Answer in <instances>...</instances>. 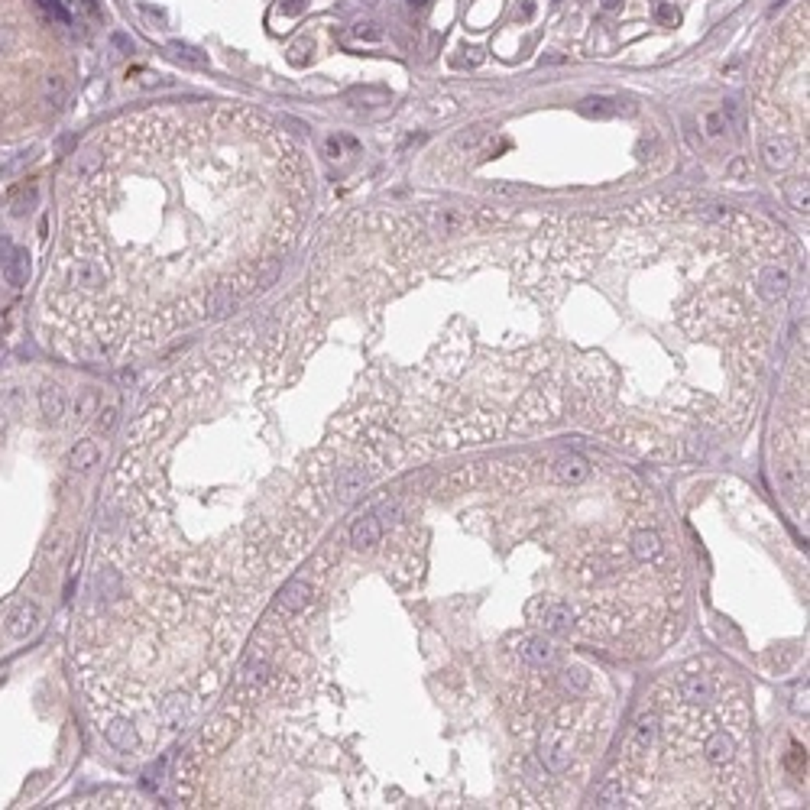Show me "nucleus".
<instances>
[{
    "instance_id": "f257e3e1",
    "label": "nucleus",
    "mask_w": 810,
    "mask_h": 810,
    "mask_svg": "<svg viewBox=\"0 0 810 810\" xmlns=\"http://www.w3.org/2000/svg\"><path fill=\"white\" fill-rule=\"evenodd\" d=\"M655 736H658V717L655 713H642L635 719L632 733H629V743H625V762L629 765H642L649 759L651 745H655Z\"/></svg>"
},
{
    "instance_id": "f03ea898",
    "label": "nucleus",
    "mask_w": 810,
    "mask_h": 810,
    "mask_svg": "<svg viewBox=\"0 0 810 810\" xmlns=\"http://www.w3.org/2000/svg\"><path fill=\"white\" fill-rule=\"evenodd\" d=\"M370 477H373V467L370 464H347L338 470L334 483H331V493L340 499V503H354L366 486H370Z\"/></svg>"
},
{
    "instance_id": "7ed1b4c3",
    "label": "nucleus",
    "mask_w": 810,
    "mask_h": 810,
    "mask_svg": "<svg viewBox=\"0 0 810 810\" xmlns=\"http://www.w3.org/2000/svg\"><path fill=\"white\" fill-rule=\"evenodd\" d=\"M312 597H314V583L308 577H292L276 597V616H286V619L298 616L312 603Z\"/></svg>"
},
{
    "instance_id": "20e7f679",
    "label": "nucleus",
    "mask_w": 810,
    "mask_h": 810,
    "mask_svg": "<svg viewBox=\"0 0 810 810\" xmlns=\"http://www.w3.org/2000/svg\"><path fill=\"white\" fill-rule=\"evenodd\" d=\"M529 616L538 619V625H545L548 632H564L574 625V609L561 599H535L529 606Z\"/></svg>"
},
{
    "instance_id": "39448f33",
    "label": "nucleus",
    "mask_w": 810,
    "mask_h": 810,
    "mask_svg": "<svg viewBox=\"0 0 810 810\" xmlns=\"http://www.w3.org/2000/svg\"><path fill=\"white\" fill-rule=\"evenodd\" d=\"M39 623H43V613H39V606L36 603H29V599H23V603H17V606L7 613V619H4V629H7L10 639H29V635L39 629Z\"/></svg>"
},
{
    "instance_id": "423d86ee",
    "label": "nucleus",
    "mask_w": 810,
    "mask_h": 810,
    "mask_svg": "<svg viewBox=\"0 0 810 810\" xmlns=\"http://www.w3.org/2000/svg\"><path fill=\"white\" fill-rule=\"evenodd\" d=\"M26 260H29L26 250H17L10 237H0V270H4L7 286H23L26 282V270H29Z\"/></svg>"
},
{
    "instance_id": "0eeeda50",
    "label": "nucleus",
    "mask_w": 810,
    "mask_h": 810,
    "mask_svg": "<svg viewBox=\"0 0 810 810\" xmlns=\"http://www.w3.org/2000/svg\"><path fill=\"white\" fill-rule=\"evenodd\" d=\"M383 538V519L376 512H366L360 515L354 525H350V545H354L357 551H370L376 548Z\"/></svg>"
},
{
    "instance_id": "6e6552de",
    "label": "nucleus",
    "mask_w": 810,
    "mask_h": 810,
    "mask_svg": "<svg viewBox=\"0 0 810 810\" xmlns=\"http://www.w3.org/2000/svg\"><path fill=\"white\" fill-rule=\"evenodd\" d=\"M684 703H693V707H703L717 697V681L710 675H687L681 677V687H677Z\"/></svg>"
},
{
    "instance_id": "1a4fd4ad",
    "label": "nucleus",
    "mask_w": 810,
    "mask_h": 810,
    "mask_svg": "<svg viewBox=\"0 0 810 810\" xmlns=\"http://www.w3.org/2000/svg\"><path fill=\"white\" fill-rule=\"evenodd\" d=\"M490 467V477L503 486V490H522L525 486V470H529V460L525 457H512V460H503V464H486Z\"/></svg>"
},
{
    "instance_id": "9d476101",
    "label": "nucleus",
    "mask_w": 810,
    "mask_h": 810,
    "mask_svg": "<svg viewBox=\"0 0 810 810\" xmlns=\"http://www.w3.org/2000/svg\"><path fill=\"white\" fill-rule=\"evenodd\" d=\"M703 755H707V762H713V765H733L736 759V743H733V736L726 733V729H713V733H707V739H703Z\"/></svg>"
},
{
    "instance_id": "9b49d317",
    "label": "nucleus",
    "mask_w": 810,
    "mask_h": 810,
    "mask_svg": "<svg viewBox=\"0 0 810 810\" xmlns=\"http://www.w3.org/2000/svg\"><path fill=\"white\" fill-rule=\"evenodd\" d=\"M551 477L561 480V483L577 486V483H583L587 477H590V464H587L580 454H561L555 464H551Z\"/></svg>"
},
{
    "instance_id": "f8f14e48",
    "label": "nucleus",
    "mask_w": 810,
    "mask_h": 810,
    "mask_svg": "<svg viewBox=\"0 0 810 810\" xmlns=\"http://www.w3.org/2000/svg\"><path fill=\"white\" fill-rule=\"evenodd\" d=\"M36 405H39V415L46 422H59L65 415V389L59 383H43L36 392Z\"/></svg>"
},
{
    "instance_id": "ddd939ff",
    "label": "nucleus",
    "mask_w": 810,
    "mask_h": 810,
    "mask_svg": "<svg viewBox=\"0 0 810 810\" xmlns=\"http://www.w3.org/2000/svg\"><path fill=\"white\" fill-rule=\"evenodd\" d=\"M483 473H486V464H467V467H457V470H451L444 480H441V486H444V493L448 496H457V493H467L473 490L477 483L483 480Z\"/></svg>"
},
{
    "instance_id": "4468645a",
    "label": "nucleus",
    "mask_w": 810,
    "mask_h": 810,
    "mask_svg": "<svg viewBox=\"0 0 810 810\" xmlns=\"http://www.w3.org/2000/svg\"><path fill=\"white\" fill-rule=\"evenodd\" d=\"M762 156H765L768 169H788L794 159H797V146L788 140V136H778V140H768L762 146Z\"/></svg>"
},
{
    "instance_id": "2eb2a0df",
    "label": "nucleus",
    "mask_w": 810,
    "mask_h": 810,
    "mask_svg": "<svg viewBox=\"0 0 810 810\" xmlns=\"http://www.w3.org/2000/svg\"><path fill=\"white\" fill-rule=\"evenodd\" d=\"M629 551H632L635 561H655V557L661 555L658 532H651V529H639V532L629 538Z\"/></svg>"
},
{
    "instance_id": "dca6fc26",
    "label": "nucleus",
    "mask_w": 810,
    "mask_h": 810,
    "mask_svg": "<svg viewBox=\"0 0 810 810\" xmlns=\"http://www.w3.org/2000/svg\"><path fill=\"white\" fill-rule=\"evenodd\" d=\"M519 655H522V661H529V665H548V661L555 658V649H551L548 639L529 635V639L519 642Z\"/></svg>"
},
{
    "instance_id": "f3484780",
    "label": "nucleus",
    "mask_w": 810,
    "mask_h": 810,
    "mask_svg": "<svg viewBox=\"0 0 810 810\" xmlns=\"http://www.w3.org/2000/svg\"><path fill=\"white\" fill-rule=\"evenodd\" d=\"M98 460H101V448H98V441H88V438H85V441H78L75 448L68 451V467H72V470H78V473H81V470H91Z\"/></svg>"
},
{
    "instance_id": "a211bd4d",
    "label": "nucleus",
    "mask_w": 810,
    "mask_h": 810,
    "mask_svg": "<svg viewBox=\"0 0 810 810\" xmlns=\"http://www.w3.org/2000/svg\"><path fill=\"white\" fill-rule=\"evenodd\" d=\"M561 681H564V687L571 693H583L587 687H590V671H587L583 665H571V668H564Z\"/></svg>"
},
{
    "instance_id": "6ab92c4d",
    "label": "nucleus",
    "mask_w": 810,
    "mask_h": 810,
    "mask_svg": "<svg viewBox=\"0 0 810 810\" xmlns=\"http://www.w3.org/2000/svg\"><path fill=\"white\" fill-rule=\"evenodd\" d=\"M625 801V791H623V781H606V785L597 791V807H623Z\"/></svg>"
},
{
    "instance_id": "aec40b11",
    "label": "nucleus",
    "mask_w": 810,
    "mask_h": 810,
    "mask_svg": "<svg viewBox=\"0 0 810 810\" xmlns=\"http://www.w3.org/2000/svg\"><path fill=\"white\" fill-rule=\"evenodd\" d=\"M98 409H101L98 392H94V389H85V392L78 396V402H75V422H88L91 415H98Z\"/></svg>"
},
{
    "instance_id": "412c9836",
    "label": "nucleus",
    "mask_w": 810,
    "mask_h": 810,
    "mask_svg": "<svg viewBox=\"0 0 810 810\" xmlns=\"http://www.w3.org/2000/svg\"><path fill=\"white\" fill-rule=\"evenodd\" d=\"M785 194H788V201H791L794 211L807 214V182H804V178H791V182H785Z\"/></svg>"
},
{
    "instance_id": "4be33fe9",
    "label": "nucleus",
    "mask_w": 810,
    "mask_h": 810,
    "mask_svg": "<svg viewBox=\"0 0 810 810\" xmlns=\"http://www.w3.org/2000/svg\"><path fill=\"white\" fill-rule=\"evenodd\" d=\"M36 204V188L29 185V188H17V194L10 198V214L13 218H20V214H26L29 208Z\"/></svg>"
},
{
    "instance_id": "5701e85b",
    "label": "nucleus",
    "mask_w": 810,
    "mask_h": 810,
    "mask_svg": "<svg viewBox=\"0 0 810 810\" xmlns=\"http://www.w3.org/2000/svg\"><path fill=\"white\" fill-rule=\"evenodd\" d=\"M580 114H587V117H609V114H616V107H613L609 98H587V101H580Z\"/></svg>"
},
{
    "instance_id": "b1692460",
    "label": "nucleus",
    "mask_w": 810,
    "mask_h": 810,
    "mask_svg": "<svg viewBox=\"0 0 810 810\" xmlns=\"http://www.w3.org/2000/svg\"><path fill=\"white\" fill-rule=\"evenodd\" d=\"M36 4H39V10H43L46 17L55 20V23H62V26L72 23V17H68V10L62 7V0H36Z\"/></svg>"
},
{
    "instance_id": "393cba45",
    "label": "nucleus",
    "mask_w": 810,
    "mask_h": 810,
    "mask_svg": "<svg viewBox=\"0 0 810 810\" xmlns=\"http://www.w3.org/2000/svg\"><path fill=\"white\" fill-rule=\"evenodd\" d=\"M175 49V55L178 59H185V62H192V65H208V55H201L198 49H192V46H182V43H175L172 46Z\"/></svg>"
},
{
    "instance_id": "a878e982",
    "label": "nucleus",
    "mask_w": 810,
    "mask_h": 810,
    "mask_svg": "<svg viewBox=\"0 0 810 810\" xmlns=\"http://www.w3.org/2000/svg\"><path fill=\"white\" fill-rule=\"evenodd\" d=\"M98 425H101V431H110L114 425H117V405L107 402L98 409Z\"/></svg>"
},
{
    "instance_id": "bb28decb",
    "label": "nucleus",
    "mask_w": 810,
    "mask_h": 810,
    "mask_svg": "<svg viewBox=\"0 0 810 810\" xmlns=\"http://www.w3.org/2000/svg\"><path fill=\"white\" fill-rule=\"evenodd\" d=\"M376 515L386 519V522H392V525H399L402 522V503H396V499H392V503H383V509Z\"/></svg>"
},
{
    "instance_id": "cd10ccee",
    "label": "nucleus",
    "mask_w": 810,
    "mask_h": 810,
    "mask_svg": "<svg viewBox=\"0 0 810 810\" xmlns=\"http://www.w3.org/2000/svg\"><path fill=\"white\" fill-rule=\"evenodd\" d=\"M655 17H658V23L675 26V23H677V10L671 7V4H658V10H655Z\"/></svg>"
},
{
    "instance_id": "c85d7f7f",
    "label": "nucleus",
    "mask_w": 810,
    "mask_h": 810,
    "mask_svg": "<svg viewBox=\"0 0 810 810\" xmlns=\"http://www.w3.org/2000/svg\"><path fill=\"white\" fill-rule=\"evenodd\" d=\"M46 94L52 98V104H62V94H65V88H62L59 78H52V81H46Z\"/></svg>"
},
{
    "instance_id": "c756f323",
    "label": "nucleus",
    "mask_w": 810,
    "mask_h": 810,
    "mask_svg": "<svg viewBox=\"0 0 810 810\" xmlns=\"http://www.w3.org/2000/svg\"><path fill=\"white\" fill-rule=\"evenodd\" d=\"M81 4H85V10H88V13H94V17L101 13V7H98V0H81Z\"/></svg>"
},
{
    "instance_id": "7c9ffc66",
    "label": "nucleus",
    "mask_w": 810,
    "mask_h": 810,
    "mask_svg": "<svg viewBox=\"0 0 810 810\" xmlns=\"http://www.w3.org/2000/svg\"><path fill=\"white\" fill-rule=\"evenodd\" d=\"M7 428V412H4V405H0V431Z\"/></svg>"
},
{
    "instance_id": "2f4dec72",
    "label": "nucleus",
    "mask_w": 810,
    "mask_h": 810,
    "mask_svg": "<svg viewBox=\"0 0 810 810\" xmlns=\"http://www.w3.org/2000/svg\"><path fill=\"white\" fill-rule=\"evenodd\" d=\"M409 4H412V7H425V4H428V0H409Z\"/></svg>"
}]
</instances>
